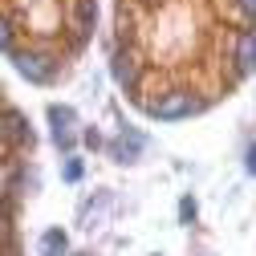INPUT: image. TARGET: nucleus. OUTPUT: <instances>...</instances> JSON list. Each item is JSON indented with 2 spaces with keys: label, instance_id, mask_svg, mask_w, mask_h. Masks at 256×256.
<instances>
[{
  "label": "nucleus",
  "instance_id": "nucleus-6",
  "mask_svg": "<svg viewBox=\"0 0 256 256\" xmlns=\"http://www.w3.org/2000/svg\"><path fill=\"white\" fill-rule=\"evenodd\" d=\"M49 122H53V142H57L61 150H74V142H78V134H74L78 114H74L70 106H49Z\"/></svg>",
  "mask_w": 256,
  "mask_h": 256
},
{
  "label": "nucleus",
  "instance_id": "nucleus-11",
  "mask_svg": "<svg viewBox=\"0 0 256 256\" xmlns=\"http://www.w3.org/2000/svg\"><path fill=\"white\" fill-rule=\"evenodd\" d=\"M196 216H200L196 200H191V196H183V200H179V220H183V224H196Z\"/></svg>",
  "mask_w": 256,
  "mask_h": 256
},
{
  "label": "nucleus",
  "instance_id": "nucleus-2",
  "mask_svg": "<svg viewBox=\"0 0 256 256\" xmlns=\"http://www.w3.org/2000/svg\"><path fill=\"white\" fill-rule=\"evenodd\" d=\"M12 66H16V74L24 82H33V86H49L57 78V61L49 53H41V49H16L12 53Z\"/></svg>",
  "mask_w": 256,
  "mask_h": 256
},
{
  "label": "nucleus",
  "instance_id": "nucleus-15",
  "mask_svg": "<svg viewBox=\"0 0 256 256\" xmlns=\"http://www.w3.org/2000/svg\"><path fill=\"white\" fill-rule=\"evenodd\" d=\"M82 138H86V146H102V138H98V130H86Z\"/></svg>",
  "mask_w": 256,
  "mask_h": 256
},
{
  "label": "nucleus",
  "instance_id": "nucleus-10",
  "mask_svg": "<svg viewBox=\"0 0 256 256\" xmlns=\"http://www.w3.org/2000/svg\"><path fill=\"white\" fill-rule=\"evenodd\" d=\"M0 53H16V20L12 16H4V12H0Z\"/></svg>",
  "mask_w": 256,
  "mask_h": 256
},
{
  "label": "nucleus",
  "instance_id": "nucleus-8",
  "mask_svg": "<svg viewBox=\"0 0 256 256\" xmlns=\"http://www.w3.org/2000/svg\"><path fill=\"white\" fill-rule=\"evenodd\" d=\"M138 150H142V134H134V130H122V138L110 142V154L118 158V163H134Z\"/></svg>",
  "mask_w": 256,
  "mask_h": 256
},
{
  "label": "nucleus",
  "instance_id": "nucleus-13",
  "mask_svg": "<svg viewBox=\"0 0 256 256\" xmlns=\"http://www.w3.org/2000/svg\"><path fill=\"white\" fill-rule=\"evenodd\" d=\"M66 179H70V183L82 179V158H70V163H66Z\"/></svg>",
  "mask_w": 256,
  "mask_h": 256
},
{
  "label": "nucleus",
  "instance_id": "nucleus-5",
  "mask_svg": "<svg viewBox=\"0 0 256 256\" xmlns=\"http://www.w3.org/2000/svg\"><path fill=\"white\" fill-rule=\"evenodd\" d=\"M232 61H236V78H248L256 70V24H244L240 33H236Z\"/></svg>",
  "mask_w": 256,
  "mask_h": 256
},
{
  "label": "nucleus",
  "instance_id": "nucleus-12",
  "mask_svg": "<svg viewBox=\"0 0 256 256\" xmlns=\"http://www.w3.org/2000/svg\"><path fill=\"white\" fill-rule=\"evenodd\" d=\"M236 8H240V16L248 24H256V0H236Z\"/></svg>",
  "mask_w": 256,
  "mask_h": 256
},
{
  "label": "nucleus",
  "instance_id": "nucleus-1",
  "mask_svg": "<svg viewBox=\"0 0 256 256\" xmlns=\"http://www.w3.org/2000/svg\"><path fill=\"white\" fill-rule=\"evenodd\" d=\"M196 110H200V98H191V90H179V86L163 90L154 102H146V114L158 122H179V118H191Z\"/></svg>",
  "mask_w": 256,
  "mask_h": 256
},
{
  "label": "nucleus",
  "instance_id": "nucleus-14",
  "mask_svg": "<svg viewBox=\"0 0 256 256\" xmlns=\"http://www.w3.org/2000/svg\"><path fill=\"white\" fill-rule=\"evenodd\" d=\"M244 167H248V175H256V142H252L248 154H244Z\"/></svg>",
  "mask_w": 256,
  "mask_h": 256
},
{
  "label": "nucleus",
  "instance_id": "nucleus-7",
  "mask_svg": "<svg viewBox=\"0 0 256 256\" xmlns=\"http://www.w3.org/2000/svg\"><path fill=\"white\" fill-rule=\"evenodd\" d=\"M4 134L12 138V142H20V146H33V130H28V122H24V114L20 110H4Z\"/></svg>",
  "mask_w": 256,
  "mask_h": 256
},
{
  "label": "nucleus",
  "instance_id": "nucleus-3",
  "mask_svg": "<svg viewBox=\"0 0 256 256\" xmlns=\"http://www.w3.org/2000/svg\"><path fill=\"white\" fill-rule=\"evenodd\" d=\"M110 74H114V82H118L126 94H134V90L142 86V61H138L134 45H118V49H114V57H110Z\"/></svg>",
  "mask_w": 256,
  "mask_h": 256
},
{
  "label": "nucleus",
  "instance_id": "nucleus-16",
  "mask_svg": "<svg viewBox=\"0 0 256 256\" xmlns=\"http://www.w3.org/2000/svg\"><path fill=\"white\" fill-rule=\"evenodd\" d=\"M0 220H8V204L4 200H0Z\"/></svg>",
  "mask_w": 256,
  "mask_h": 256
},
{
  "label": "nucleus",
  "instance_id": "nucleus-9",
  "mask_svg": "<svg viewBox=\"0 0 256 256\" xmlns=\"http://www.w3.org/2000/svg\"><path fill=\"white\" fill-rule=\"evenodd\" d=\"M41 256H70V236L61 228H49L41 236Z\"/></svg>",
  "mask_w": 256,
  "mask_h": 256
},
{
  "label": "nucleus",
  "instance_id": "nucleus-4",
  "mask_svg": "<svg viewBox=\"0 0 256 256\" xmlns=\"http://www.w3.org/2000/svg\"><path fill=\"white\" fill-rule=\"evenodd\" d=\"M66 20H70L74 49L86 45L90 33H94V20H98V0H70V4H66Z\"/></svg>",
  "mask_w": 256,
  "mask_h": 256
},
{
  "label": "nucleus",
  "instance_id": "nucleus-17",
  "mask_svg": "<svg viewBox=\"0 0 256 256\" xmlns=\"http://www.w3.org/2000/svg\"><path fill=\"white\" fill-rule=\"evenodd\" d=\"M78 256H90V252H78Z\"/></svg>",
  "mask_w": 256,
  "mask_h": 256
}]
</instances>
